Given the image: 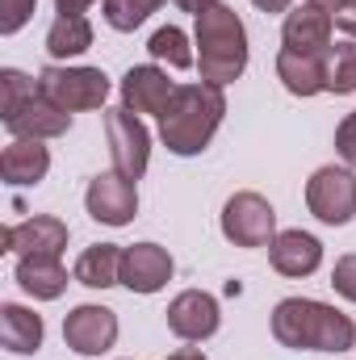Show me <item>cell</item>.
I'll use <instances>...</instances> for the list:
<instances>
[{
	"instance_id": "d6986e66",
	"label": "cell",
	"mask_w": 356,
	"mask_h": 360,
	"mask_svg": "<svg viewBox=\"0 0 356 360\" xmlns=\"http://www.w3.org/2000/svg\"><path fill=\"white\" fill-rule=\"evenodd\" d=\"M42 335H46L42 314L25 310V306H17V302H4V306H0V344H4L8 352L30 356V352L42 348Z\"/></svg>"
},
{
	"instance_id": "ffe728a7",
	"label": "cell",
	"mask_w": 356,
	"mask_h": 360,
	"mask_svg": "<svg viewBox=\"0 0 356 360\" xmlns=\"http://www.w3.org/2000/svg\"><path fill=\"white\" fill-rule=\"evenodd\" d=\"M276 80L293 96H319V92H327L323 55H298V51L281 46V55H276Z\"/></svg>"
},
{
	"instance_id": "83f0119b",
	"label": "cell",
	"mask_w": 356,
	"mask_h": 360,
	"mask_svg": "<svg viewBox=\"0 0 356 360\" xmlns=\"http://www.w3.org/2000/svg\"><path fill=\"white\" fill-rule=\"evenodd\" d=\"M336 155L344 160V168H356V109L336 126Z\"/></svg>"
},
{
	"instance_id": "4fadbf2b",
	"label": "cell",
	"mask_w": 356,
	"mask_h": 360,
	"mask_svg": "<svg viewBox=\"0 0 356 360\" xmlns=\"http://www.w3.org/2000/svg\"><path fill=\"white\" fill-rule=\"evenodd\" d=\"M0 243H4V252H17V256H63V248H68V222L55 218V214H34L25 222L4 226Z\"/></svg>"
},
{
	"instance_id": "836d02e7",
	"label": "cell",
	"mask_w": 356,
	"mask_h": 360,
	"mask_svg": "<svg viewBox=\"0 0 356 360\" xmlns=\"http://www.w3.org/2000/svg\"><path fill=\"white\" fill-rule=\"evenodd\" d=\"M172 4H180L184 13H193V17H197V13H201L205 4H214V0H172Z\"/></svg>"
},
{
	"instance_id": "277c9868",
	"label": "cell",
	"mask_w": 356,
	"mask_h": 360,
	"mask_svg": "<svg viewBox=\"0 0 356 360\" xmlns=\"http://www.w3.org/2000/svg\"><path fill=\"white\" fill-rule=\"evenodd\" d=\"M38 89L46 101H55L63 113H80V109H101L109 101V76L101 68H63L51 63L38 72Z\"/></svg>"
},
{
	"instance_id": "f1b7e54d",
	"label": "cell",
	"mask_w": 356,
	"mask_h": 360,
	"mask_svg": "<svg viewBox=\"0 0 356 360\" xmlns=\"http://www.w3.org/2000/svg\"><path fill=\"white\" fill-rule=\"evenodd\" d=\"M331 285H336L340 297L356 302V256H340V260H336V269H331Z\"/></svg>"
},
{
	"instance_id": "7402d4cb",
	"label": "cell",
	"mask_w": 356,
	"mask_h": 360,
	"mask_svg": "<svg viewBox=\"0 0 356 360\" xmlns=\"http://www.w3.org/2000/svg\"><path fill=\"white\" fill-rule=\"evenodd\" d=\"M92 46V25L89 17H55L46 30V51L51 59H76Z\"/></svg>"
},
{
	"instance_id": "4316f807",
	"label": "cell",
	"mask_w": 356,
	"mask_h": 360,
	"mask_svg": "<svg viewBox=\"0 0 356 360\" xmlns=\"http://www.w3.org/2000/svg\"><path fill=\"white\" fill-rule=\"evenodd\" d=\"M38 0H0V34H17L25 30V21L34 17Z\"/></svg>"
},
{
	"instance_id": "44dd1931",
	"label": "cell",
	"mask_w": 356,
	"mask_h": 360,
	"mask_svg": "<svg viewBox=\"0 0 356 360\" xmlns=\"http://www.w3.org/2000/svg\"><path fill=\"white\" fill-rule=\"evenodd\" d=\"M76 281L89 289H109L122 285V248L117 243H92L76 260Z\"/></svg>"
},
{
	"instance_id": "3957f363",
	"label": "cell",
	"mask_w": 356,
	"mask_h": 360,
	"mask_svg": "<svg viewBox=\"0 0 356 360\" xmlns=\"http://www.w3.org/2000/svg\"><path fill=\"white\" fill-rule=\"evenodd\" d=\"M222 113H227V96L218 84H205V80L180 84L168 109L160 113V139L172 155H201L214 130L222 126Z\"/></svg>"
},
{
	"instance_id": "9a60e30c",
	"label": "cell",
	"mask_w": 356,
	"mask_h": 360,
	"mask_svg": "<svg viewBox=\"0 0 356 360\" xmlns=\"http://www.w3.org/2000/svg\"><path fill=\"white\" fill-rule=\"evenodd\" d=\"M180 84L168 80V72H160V68H130L126 76H122V105L130 109V113H164L168 109V101L177 96Z\"/></svg>"
},
{
	"instance_id": "6da1fadb",
	"label": "cell",
	"mask_w": 356,
	"mask_h": 360,
	"mask_svg": "<svg viewBox=\"0 0 356 360\" xmlns=\"http://www.w3.org/2000/svg\"><path fill=\"white\" fill-rule=\"evenodd\" d=\"M272 335L293 352H348L356 344V323L314 297H285L272 310Z\"/></svg>"
},
{
	"instance_id": "e0dca14e",
	"label": "cell",
	"mask_w": 356,
	"mask_h": 360,
	"mask_svg": "<svg viewBox=\"0 0 356 360\" xmlns=\"http://www.w3.org/2000/svg\"><path fill=\"white\" fill-rule=\"evenodd\" d=\"M51 172V151L38 143V139H13L4 151H0V176L8 184H38Z\"/></svg>"
},
{
	"instance_id": "7a4b0ae2",
	"label": "cell",
	"mask_w": 356,
	"mask_h": 360,
	"mask_svg": "<svg viewBox=\"0 0 356 360\" xmlns=\"http://www.w3.org/2000/svg\"><path fill=\"white\" fill-rule=\"evenodd\" d=\"M193 46H197V68L205 84H235L248 72V30L239 21V13L222 0L205 4L193 17Z\"/></svg>"
},
{
	"instance_id": "cb8c5ba5",
	"label": "cell",
	"mask_w": 356,
	"mask_h": 360,
	"mask_svg": "<svg viewBox=\"0 0 356 360\" xmlns=\"http://www.w3.org/2000/svg\"><path fill=\"white\" fill-rule=\"evenodd\" d=\"M147 51H151L160 63H168L172 72H184V68L197 63V55H193V46H189V34H184L180 25H164V30H155L151 42H147Z\"/></svg>"
},
{
	"instance_id": "8fae6325",
	"label": "cell",
	"mask_w": 356,
	"mask_h": 360,
	"mask_svg": "<svg viewBox=\"0 0 356 360\" xmlns=\"http://www.w3.org/2000/svg\"><path fill=\"white\" fill-rule=\"evenodd\" d=\"M331 13L327 4L319 0H302L298 8L285 13V25H281V42L285 51H298V55H327L331 51Z\"/></svg>"
},
{
	"instance_id": "484cf974",
	"label": "cell",
	"mask_w": 356,
	"mask_h": 360,
	"mask_svg": "<svg viewBox=\"0 0 356 360\" xmlns=\"http://www.w3.org/2000/svg\"><path fill=\"white\" fill-rule=\"evenodd\" d=\"M34 89H38V80L21 76L17 68H4V72H0V113H8L17 101H25Z\"/></svg>"
},
{
	"instance_id": "1f68e13d",
	"label": "cell",
	"mask_w": 356,
	"mask_h": 360,
	"mask_svg": "<svg viewBox=\"0 0 356 360\" xmlns=\"http://www.w3.org/2000/svg\"><path fill=\"white\" fill-rule=\"evenodd\" d=\"M252 4H256L260 13H285V8H289L293 0H252Z\"/></svg>"
},
{
	"instance_id": "ac0fdd59",
	"label": "cell",
	"mask_w": 356,
	"mask_h": 360,
	"mask_svg": "<svg viewBox=\"0 0 356 360\" xmlns=\"http://www.w3.org/2000/svg\"><path fill=\"white\" fill-rule=\"evenodd\" d=\"M17 285L38 302H55L68 289V269L59 256H17Z\"/></svg>"
},
{
	"instance_id": "2e32d148",
	"label": "cell",
	"mask_w": 356,
	"mask_h": 360,
	"mask_svg": "<svg viewBox=\"0 0 356 360\" xmlns=\"http://www.w3.org/2000/svg\"><path fill=\"white\" fill-rule=\"evenodd\" d=\"M268 260L281 276H310L323 264V243L306 231H276V239L268 243Z\"/></svg>"
},
{
	"instance_id": "d6a6232c",
	"label": "cell",
	"mask_w": 356,
	"mask_h": 360,
	"mask_svg": "<svg viewBox=\"0 0 356 360\" xmlns=\"http://www.w3.org/2000/svg\"><path fill=\"white\" fill-rule=\"evenodd\" d=\"M168 360H210V356H205L201 348H180V352H172Z\"/></svg>"
},
{
	"instance_id": "ba28073f",
	"label": "cell",
	"mask_w": 356,
	"mask_h": 360,
	"mask_svg": "<svg viewBox=\"0 0 356 360\" xmlns=\"http://www.w3.org/2000/svg\"><path fill=\"white\" fill-rule=\"evenodd\" d=\"M0 122H4V130L13 139H38V143L59 139V134L72 130V113H63L55 101H46L42 89H34L25 101H17L8 113H0Z\"/></svg>"
},
{
	"instance_id": "5b68a950",
	"label": "cell",
	"mask_w": 356,
	"mask_h": 360,
	"mask_svg": "<svg viewBox=\"0 0 356 360\" xmlns=\"http://www.w3.org/2000/svg\"><path fill=\"white\" fill-rule=\"evenodd\" d=\"M222 235L235 248H268L276 239V210L268 205V197L243 188L222 205Z\"/></svg>"
},
{
	"instance_id": "f546056e",
	"label": "cell",
	"mask_w": 356,
	"mask_h": 360,
	"mask_svg": "<svg viewBox=\"0 0 356 360\" xmlns=\"http://www.w3.org/2000/svg\"><path fill=\"white\" fill-rule=\"evenodd\" d=\"M319 4H327L331 21H336L344 34H352L356 38V0H319Z\"/></svg>"
},
{
	"instance_id": "52a82bcc",
	"label": "cell",
	"mask_w": 356,
	"mask_h": 360,
	"mask_svg": "<svg viewBox=\"0 0 356 360\" xmlns=\"http://www.w3.org/2000/svg\"><path fill=\"white\" fill-rule=\"evenodd\" d=\"M105 139H109V155H113V172L139 180L147 172L151 160V134L139 122V113H130L126 105L105 109Z\"/></svg>"
},
{
	"instance_id": "4dcf8cb0",
	"label": "cell",
	"mask_w": 356,
	"mask_h": 360,
	"mask_svg": "<svg viewBox=\"0 0 356 360\" xmlns=\"http://www.w3.org/2000/svg\"><path fill=\"white\" fill-rule=\"evenodd\" d=\"M89 4L92 0H55V13H59V17H84Z\"/></svg>"
},
{
	"instance_id": "603a6c76",
	"label": "cell",
	"mask_w": 356,
	"mask_h": 360,
	"mask_svg": "<svg viewBox=\"0 0 356 360\" xmlns=\"http://www.w3.org/2000/svg\"><path fill=\"white\" fill-rule=\"evenodd\" d=\"M323 76H327V92H336V96L356 92V38L336 42L323 55Z\"/></svg>"
},
{
	"instance_id": "9c48e42d",
	"label": "cell",
	"mask_w": 356,
	"mask_h": 360,
	"mask_svg": "<svg viewBox=\"0 0 356 360\" xmlns=\"http://www.w3.org/2000/svg\"><path fill=\"white\" fill-rule=\"evenodd\" d=\"M164 314H168V331H172L177 340H184V344L210 340V335L218 331V323H222L218 297L205 293V289H184V293H177Z\"/></svg>"
},
{
	"instance_id": "5bb4252c",
	"label": "cell",
	"mask_w": 356,
	"mask_h": 360,
	"mask_svg": "<svg viewBox=\"0 0 356 360\" xmlns=\"http://www.w3.org/2000/svg\"><path fill=\"white\" fill-rule=\"evenodd\" d=\"M172 256L160 243H130L122 248V285L130 293H160L172 281Z\"/></svg>"
},
{
	"instance_id": "d4e9b609",
	"label": "cell",
	"mask_w": 356,
	"mask_h": 360,
	"mask_svg": "<svg viewBox=\"0 0 356 360\" xmlns=\"http://www.w3.org/2000/svg\"><path fill=\"white\" fill-rule=\"evenodd\" d=\"M160 4H164V0H101L105 21H109V30H117V34L139 30V25H143Z\"/></svg>"
},
{
	"instance_id": "8992f818",
	"label": "cell",
	"mask_w": 356,
	"mask_h": 360,
	"mask_svg": "<svg viewBox=\"0 0 356 360\" xmlns=\"http://www.w3.org/2000/svg\"><path fill=\"white\" fill-rule=\"evenodd\" d=\"M306 210L327 222V226H344L356 218V172L352 168H319L306 180Z\"/></svg>"
},
{
	"instance_id": "30bf717a",
	"label": "cell",
	"mask_w": 356,
	"mask_h": 360,
	"mask_svg": "<svg viewBox=\"0 0 356 360\" xmlns=\"http://www.w3.org/2000/svg\"><path fill=\"white\" fill-rule=\"evenodd\" d=\"M84 205H89V218H96V222L126 226L139 214V188H134V180L122 176V172H96L89 180Z\"/></svg>"
},
{
	"instance_id": "7c38bea8",
	"label": "cell",
	"mask_w": 356,
	"mask_h": 360,
	"mask_svg": "<svg viewBox=\"0 0 356 360\" xmlns=\"http://www.w3.org/2000/svg\"><path fill=\"white\" fill-rule=\"evenodd\" d=\"M63 340H68V348L72 352H80V356H101V352H109L113 344H117V314L109 310V306H76L68 319H63Z\"/></svg>"
}]
</instances>
